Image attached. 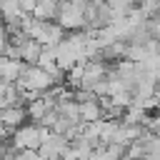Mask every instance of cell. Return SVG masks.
<instances>
[{
  "label": "cell",
  "mask_w": 160,
  "mask_h": 160,
  "mask_svg": "<svg viewBox=\"0 0 160 160\" xmlns=\"http://www.w3.org/2000/svg\"><path fill=\"white\" fill-rule=\"evenodd\" d=\"M55 85V78L50 70L40 68V65H25L20 80H18V88L22 90H32V92H45Z\"/></svg>",
  "instance_id": "obj_1"
},
{
  "label": "cell",
  "mask_w": 160,
  "mask_h": 160,
  "mask_svg": "<svg viewBox=\"0 0 160 160\" xmlns=\"http://www.w3.org/2000/svg\"><path fill=\"white\" fill-rule=\"evenodd\" d=\"M48 128H42L40 122H25V125H20L18 130H15V135H12V145L20 150V148H32V150H40V145H42V140L48 138Z\"/></svg>",
  "instance_id": "obj_2"
},
{
  "label": "cell",
  "mask_w": 160,
  "mask_h": 160,
  "mask_svg": "<svg viewBox=\"0 0 160 160\" xmlns=\"http://www.w3.org/2000/svg\"><path fill=\"white\" fill-rule=\"evenodd\" d=\"M58 22L65 30H82L85 28V10L60 0V12H58Z\"/></svg>",
  "instance_id": "obj_3"
},
{
  "label": "cell",
  "mask_w": 160,
  "mask_h": 160,
  "mask_svg": "<svg viewBox=\"0 0 160 160\" xmlns=\"http://www.w3.org/2000/svg\"><path fill=\"white\" fill-rule=\"evenodd\" d=\"M68 145H70V138H68V135L50 130V132H48V138H45V140H42V145H40V152H42L48 160H60V158H62V152L68 150Z\"/></svg>",
  "instance_id": "obj_4"
},
{
  "label": "cell",
  "mask_w": 160,
  "mask_h": 160,
  "mask_svg": "<svg viewBox=\"0 0 160 160\" xmlns=\"http://www.w3.org/2000/svg\"><path fill=\"white\" fill-rule=\"evenodd\" d=\"M28 120H30V115H28L25 105H5V108H0V122H5L12 130H18L20 125H25Z\"/></svg>",
  "instance_id": "obj_5"
},
{
  "label": "cell",
  "mask_w": 160,
  "mask_h": 160,
  "mask_svg": "<svg viewBox=\"0 0 160 160\" xmlns=\"http://www.w3.org/2000/svg\"><path fill=\"white\" fill-rule=\"evenodd\" d=\"M25 60H15V58H8V55H0V80L5 82H18L22 70H25Z\"/></svg>",
  "instance_id": "obj_6"
},
{
  "label": "cell",
  "mask_w": 160,
  "mask_h": 160,
  "mask_svg": "<svg viewBox=\"0 0 160 160\" xmlns=\"http://www.w3.org/2000/svg\"><path fill=\"white\" fill-rule=\"evenodd\" d=\"M68 38V30L60 25V22H52V20H48L45 22V30H42V35H40V42L42 45H60L62 40Z\"/></svg>",
  "instance_id": "obj_7"
},
{
  "label": "cell",
  "mask_w": 160,
  "mask_h": 160,
  "mask_svg": "<svg viewBox=\"0 0 160 160\" xmlns=\"http://www.w3.org/2000/svg\"><path fill=\"white\" fill-rule=\"evenodd\" d=\"M102 118H105V110L100 105V98L90 100V102H80V120L82 122H95V120H102Z\"/></svg>",
  "instance_id": "obj_8"
},
{
  "label": "cell",
  "mask_w": 160,
  "mask_h": 160,
  "mask_svg": "<svg viewBox=\"0 0 160 160\" xmlns=\"http://www.w3.org/2000/svg\"><path fill=\"white\" fill-rule=\"evenodd\" d=\"M158 18H160V12H158Z\"/></svg>",
  "instance_id": "obj_9"
}]
</instances>
